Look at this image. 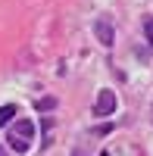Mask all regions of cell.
Listing matches in <instances>:
<instances>
[{
  "label": "cell",
  "mask_w": 153,
  "mask_h": 156,
  "mask_svg": "<svg viewBox=\"0 0 153 156\" xmlns=\"http://www.w3.org/2000/svg\"><path fill=\"white\" fill-rule=\"evenodd\" d=\"M31 140H34V122L31 119H16V125H9L6 144L16 153H28L31 150Z\"/></svg>",
  "instance_id": "1"
},
{
  "label": "cell",
  "mask_w": 153,
  "mask_h": 156,
  "mask_svg": "<svg viewBox=\"0 0 153 156\" xmlns=\"http://www.w3.org/2000/svg\"><path fill=\"white\" fill-rule=\"evenodd\" d=\"M116 112V94H112L109 87H103L97 94V103H94V115H100V119H103V115H112Z\"/></svg>",
  "instance_id": "2"
},
{
  "label": "cell",
  "mask_w": 153,
  "mask_h": 156,
  "mask_svg": "<svg viewBox=\"0 0 153 156\" xmlns=\"http://www.w3.org/2000/svg\"><path fill=\"white\" fill-rule=\"evenodd\" d=\"M94 34H97V41L103 44V47H112V41H116V34H112V22H109V19H97V22H94Z\"/></svg>",
  "instance_id": "3"
},
{
  "label": "cell",
  "mask_w": 153,
  "mask_h": 156,
  "mask_svg": "<svg viewBox=\"0 0 153 156\" xmlns=\"http://www.w3.org/2000/svg\"><path fill=\"white\" fill-rule=\"evenodd\" d=\"M9 119H16V106H12V103L0 106V128H3V125H9Z\"/></svg>",
  "instance_id": "4"
},
{
  "label": "cell",
  "mask_w": 153,
  "mask_h": 156,
  "mask_svg": "<svg viewBox=\"0 0 153 156\" xmlns=\"http://www.w3.org/2000/svg\"><path fill=\"white\" fill-rule=\"evenodd\" d=\"M56 106V100L53 97H44V100H37V109H53Z\"/></svg>",
  "instance_id": "5"
},
{
  "label": "cell",
  "mask_w": 153,
  "mask_h": 156,
  "mask_svg": "<svg viewBox=\"0 0 153 156\" xmlns=\"http://www.w3.org/2000/svg\"><path fill=\"white\" fill-rule=\"evenodd\" d=\"M144 34H147V41L153 44V19H147V22H144Z\"/></svg>",
  "instance_id": "6"
},
{
  "label": "cell",
  "mask_w": 153,
  "mask_h": 156,
  "mask_svg": "<svg viewBox=\"0 0 153 156\" xmlns=\"http://www.w3.org/2000/svg\"><path fill=\"white\" fill-rule=\"evenodd\" d=\"M0 156H6V150H3V144H0Z\"/></svg>",
  "instance_id": "7"
},
{
  "label": "cell",
  "mask_w": 153,
  "mask_h": 156,
  "mask_svg": "<svg viewBox=\"0 0 153 156\" xmlns=\"http://www.w3.org/2000/svg\"><path fill=\"white\" fill-rule=\"evenodd\" d=\"M75 156H81V153H75Z\"/></svg>",
  "instance_id": "8"
}]
</instances>
